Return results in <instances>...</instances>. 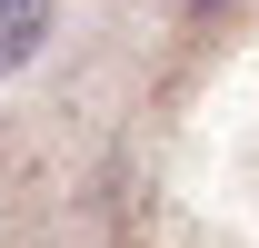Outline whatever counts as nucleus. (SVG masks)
Wrapping results in <instances>:
<instances>
[{
  "instance_id": "obj_2",
  "label": "nucleus",
  "mask_w": 259,
  "mask_h": 248,
  "mask_svg": "<svg viewBox=\"0 0 259 248\" xmlns=\"http://www.w3.org/2000/svg\"><path fill=\"white\" fill-rule=\"evenodd\" d=\"M169 10H180V20H190V30H199V20H220L229 0H169Z\"/></svg>"
},
{
  "instance_id": "obj_1",
  "label": "nucleus",
  "mask_w": 259,
  "mask_h": 248,
  "mask_svg": "<svg viewBox=\"0 0 259 248\" xmlns=\"http://www.w3.org/2000/svg\"><path fill=\"white\" fill-rule=\"evenodd\" d=\"M60 30V0H0V70H30Z\"/></svg>"
}]
</instances>
